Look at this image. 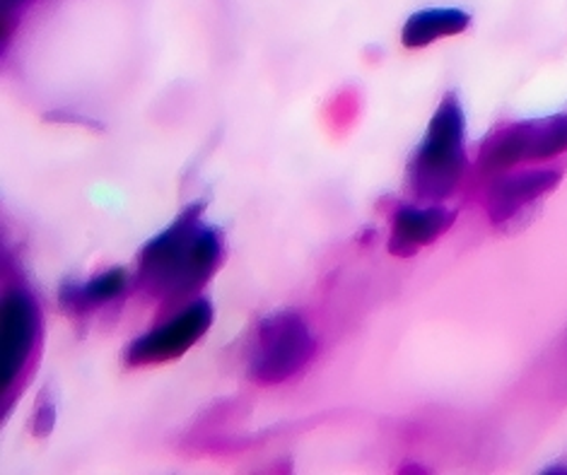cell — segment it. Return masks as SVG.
<instances>
[{"label": "cell", "instance_id": "obj_4", "mask_svg": "<svg viewBox=\"0 0 567 475\" xmlns=\"http://www.w3.org/2000/svg\"><path fill=\"white\" fill-rule=\"evenodd\" d=\"M567 151V116H548L515 124L485 143L481 167L485 172H503L519 162H538Z\"/></svg>", "mask_w": 567, "mask_h": 475}, {"label": "cell", "instance_id": "obj_7", "mask_svg": "<svg viewBox=\"0 0 567 475\" xmlns=\"http://www.w3.org/2000/svg\"><path fill=\"white\" fill-rule=\"evenodd\" d=\"M454 223V215L442 206H411L401 208L391 220L389 254L399 259H409L415 251H421L427 244L442 237Z\"/></svg>", "mask_w": 567, "mask_h": 475}, {"label": "cell", "instance_id": "obj_3", "mask_svg": "<svg viewBox=\"0 0 567 475\" xmlns=\"http://www.w3.org/2000/svg\"><path fill=\"white\" fill-rule=\"evenodd\" d=\"M317 355V341L297 311H276L256 326L249 376L259 386H278L300 374Z\"/></svg>", "mask_w": 567, "mask_h": 475}, {"label": "cell", "instance_id": "obj_12", "mask_svg": "<svg viewBox=\"0 0 567 475\" xmlns=\"http://www.w3.org/2000/svg\"><path fill=\"white\" fill-rule=\"evenodd\" d=\"M27 3H30V0H3V16H6V24H8V20H10L12 12L22 10Z\"/></svg>", "mask_w": 567, "mask_h": 475}, {"label": "cell", "instance_id": "obj_5", "mask_svg": "<svg viewBox=\"0 0 567 475\" xmlns=\"http://www.w3.org/2000/svg\"><path fill=\"white\" fill-rule=\"evenodd\" d=\"M210 323L213 304L200 297V300L186 304L179 314H174V319L159 323L157 329L136 338L126 348L124 362L128 368H151V364H165L169 360H177L206 335Z\"/></svg>", "mask_w": 567, "mask_h": 475}, {"label": "cell", "instance_id": "obj_8", "mask_svg": "<svg viewBox=\"0 0 567 475\" xmlns=\"http://www.w3.org/2000/svg\"><path fill=\"white\" fill-rule=\"evenodd\" d=\"M560 174L550 169H536V172H522L512 176H499L485 194V208L493 217V223H505L515 217L524 206L532 200L550 192L558 184Z\"/></svg>", "mask_w": 567, "mask_h": 475}, {"label": "cell", "instance_id": "obj_6", "mask_svg": "<svg viewBox=\"0 0 567 475\" xmlns=\"http://www.w3.org/2000/svg\"><path fill=\"white\" fill-rule=\"evenodd\" d=\"M42 333V311L24 288H10L3 297V396H12L30 370Z\"/></svg>", "mask_w": 567, "mask_h": 475}, {"label": "cell", "instance_id": "obj_10", "mask_svg": "<svg viewBox=\"0 0 567 475\" xmlns=\"http://www.w3.org/2000/svg\"><path fill=\"white\" fill-rule=\"evenodd\" d=\"M468 22L471 18L466 12L456 8L421 10L415 12V16H411L406 24H403L401 42L406 49H425L430 44H435L437 39L462 34L468 27Z\"/></svg>", "mask_w": 567, "mask_h": 475}, {"label": "cell", "instance_id": "obj_9", "mask_svg": "<svg viewBox=\"0 0 567 475\" xmlns=\"http://www.w3.org/2000/svg\"><path fill=\"white\" fill-rule=\"evenodd\" d=\"M128 288V273L124 268H110L85 282H63L59 302L71 317H87L100 307L114 302Z\"/></svg>", "mask_w": 567, "mask_h": 475}, {"label": "cell", "instance_id": "obj_1", "mask_svg": "<svg viewBox=\"0 0 567 475\" xmlns=\"http://www.w3.org/2000/svg\"><path fill=\"white\" fill-rule=\"evenodd\" d=\"M204 203L145 244L138 256V285L155 300H184L198 292L223 264V237L204 220Z\"/></svg>", "mask_w": 567, "mask_h": 475}, {"label": "cell", "instance_id": "obj_2", "mask_svg": "<svg viewBox=\"0 0 567 475\" xmlns=\"http://www.w3.org/2000/svg\"><path fill=\"white\" fill-rule=\"evenodd\" d=\"M464 133V112L456 94H444L409 165L406 179L415 200L440 203L454 192L466 167Z\"/></svg>", "mask_w": 567, "mask_h": 475}, {"label": "cell", "instance_id": "obj_11", "mask_svg": "<svg viewBox=\"0 0 567 475\" xmlns=\"http://www.w3.org/2000/svg\"><path fill=\"white\" fill-rule=\"evenodd\" d=\"M53 425H56V405L44 396L39 401L32 417V434H37V437H47V434L53 432Z\"/></svg>", "mask_w": 567, "mask_h": 475}]
</instances>
